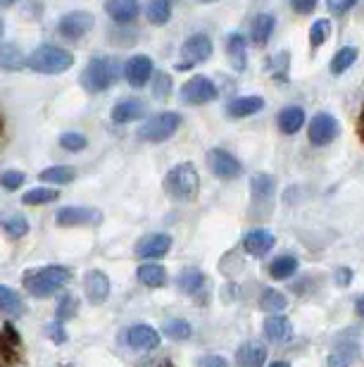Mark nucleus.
I'll return each instance as SVG.
<instances>
[{
	"mask_svg": "<svg viewBox=\"0 0 364 367\" xmlns=\"http://www.w3.org/2000/svg\"><path fill=\"white\" fill-rule=\"evenodd\" d=\"M70 277H72L70 267H63V265H48V267H36V270L24 272L22 282H24V289L29 291L31 296L48 298V296L58 294V291L70 282Z\"/></svg>",
	"mask_w": 364,
	"mask_h": 367,
	"instance_id": "1",
	"label": "nucleus"
},
{
	"mask_svg": "<svg viewBox=\"0 0 364 367\" xmlns=\"http://www.w3.org/2000/svg\"><path fill=\"white\" fill-rule=\"evenodd\" d=\"M74 65V55L60 46L43 43L26 58V67L38 74H63Z\"/></svg>",
	"mask_w": 364,
	"mask_h": 367,
	"instance_id": "2",
	"label": "nucleus"
},
{
	"mask_svg": "<svg viewBox=\"0 0 364 367\" xmlns=\"http://www.w3.org/2000/svg\"><path fill=\"white\" fill-rule=\"evenodd\" d=\"M119 65L112 58H93L86 65V70L81 72L79 81L88 93H102L114 86V81L119 79Z\"/></svg>",
	"mask_w": 364,
	"mask_h": 367,
	"instance_id": "3",
	"label": "nucleus"
},
{
	"mask_svg": "<svg viewBox=\"0 0 364 367\" xmlns=\"http://www.w3.org/2000/svg\"><path fill=\"white\" fill-rule=\"evenodd\" d=\"M198 186H200V176L191 162L171 167L164 176V191L176 201H191L198 193Z\"/></svg>",
	"mask_w": 364,
	"mask_h": 367,
	"instance_id": "4",
	"label": "nucleus"
},
{
	"mask_svg": "<svg viewBox=\"0 0 364 367\" xmlns=\"http://www.w3.org/2000/svg\"><path fill=\"white\" fill-rule=\"evenodd\" d=\"M181 122L183 117L178 112H171V110L157 112L155 117H150L146 124L139 129V139L148 141V144H162V141L171 139V136L178 132Z\"/></svg>",
	"mask_w": 364,
	"mask_h": 367,
	"instance_id": "5",
	"label": "nucleus"
},
{
	"mask_svg": "<svg viewBox=\"0 0 364 367\" xmlns=\"http://www.w3.org/2000/svg\"><path fill=\"white\" fill-rule=\"evenodd\" d=\"M212 50H215V46H212V38L208 33L198 31L193 36H188L183 41L181 46V63H176V70L178 72H186L191 67L196 65H203L205 60L212 58Z\"/></svg>",
	"mask_w": 364,
	"mask_h": 367,
	"instance_id": "6",
	"label": "nucleus"
},
{
	"mask_svg": "<svg viewBox=\"0 0 364 367\" xmlns=\"http://www.w3.org/2000/svg\"><path fill=\"white\" fill-rule=\"evenodd\" d=\"M217 98H219L217 86L212 84V79L203 77V74H196V77H191L186 84L181 86V100L188 105H205Z\"/></svg>",
	"mask_w": 364,
	"mask_h": 367,
	"instance_id": "7",
	"label": "nucleus"
},
{
	"mask_svg": "<svg viewBox=\"0 0 364 367\" xmlns=\"http://www.w3.org/2000/svg\"><path fill=\"white\" fill-rule=\"evenodd\" d=\"M93 26H95V17L91 15V12L72 10V12H67V15L60 17L58 31H60V36H65L70 41H79V38H84Z\"/></svg>",
	"mask_w": 364,
	"mask_h": 367,
	"instance_id": "8",
	"label": "nucleus"
},
{
	"mask_svg": "<svg viewBox=\"0 0 364 367\" xmlns=\"http://www.w3.org/2000/svg\"><path fill=\"white\" fill-rule=\"evenodd\" d=\"M341 134V127H338V119L333 117V115L328 112H319L312 117V124L307 129V139H310L312 146H328L331 141L338 139Z\"/></svg>",
	"mask_w": 364,
	"mask_h": 367,
	"instance_id": "9",
	"label": "nucleus"
},
{
	"mask_svg": "<svg viewBox=\"0 0 364 367\" xmlns=\"http://www.w3.org/2000/svg\"><path fill=\"white\" fill-rule=\"evenodd\" d=\"M208 167L212 174L224 181H231L243 174V165L238 162V158L231 155L229 151H224V148H212V151H208Z\"/></svg>",
	"mask_w": 364,
	"mask_h": 367,
	"instance_id": "10",
	"label": "nucleus"
},
{
	"mask_svg": "<svg viewBox=\"0 0 364 367\" xmlns=\"http://www.w3.org/2000/svg\"><path fill=\"white\" fill-rule=\"evenodd\" d=\"M102 215L95 208H84V206H70L60 208L55 215V222L60 227H84V224H98Z\"/></svg>",
	"mask_w": 364,
	"mask_h": 367,
	"instance_id": "11",
	"label": "nucleus"
},
{
	"mask_svg": "<svg viewBox=\"0 0 364 367\" xmlns=\"http://www.w3.org/2000/svg\"><path fill=\"white\" fill-rule=\"evenodd\" d=\"M362 358V346L353 339H338L328 353V367H353Z\"/></svg>",
	"mask_w": 364,
	"mask_h": 367,
	"instance_id": "12",
	"label": "nucleus"
},
{
	"mask_svg": "<svg viewBox=\"0 0 364 367\" xmlns=\"http://www.w3.org/2000/svg\"><path fill=\"white\" fill-rule=\"evenodd\" d=\"M153 60H150L148 55H134L127 60L124 65V79L129 86L134 88H143L150 81V77H153Z\"/></svg>",
	"mask_w": 364,
	"mask_h": 367,
	"instance_id": "13",
	"label": "nucleus"
},
{
	"mask_svg": "<svg viewBox=\"0 0 364 367\" xmlns=\"http://www.w3.org/2000/svg\"><path fill=\"white\" fill-rule=\"evenodd\" d=\"M274 191H277V181L269 174H255L250 179V193H252V203L255 206L264 208V215L272 210V201H274Z\"/></svg>",
	"mask_w": 364,
	"mask_h": 367,
	"instance_id": "14",
	"label": "nucleus"
},
{
	"mask_svg": "<svg viewBox=\"0 0 364 367\" xmlns=\"http://www.w3.org/2000/svg\"><path fill=\"white\" fill-rule=\"evenodd\" d=\"M169 248H171L169 234H148L139 239V243L134 246L139 257H162L169 253Z\"/></svg>",
	"mask_w": 364,
	"mask_h": 367,
	"instance_id": "15",
	"label": "nucleus"
},
{
	"mask_svg": "<svg viewBox=\"0 0 364 367\" xmlns=\"http://www.w3.org/2000/svg\"><path fill=\"white\" fill-rule=\"evenodd\" d=\"M84 291H86V298L91 305H100L107 301L109 296V280L105 272L100 270H91L86 275V282H84Z\"/></svg>",
	"mask_w": 364,
	"mask_h": 367,
	"instance_id": "16",
	"label": "nucleus"
},
{
	"mask_svg": "<svg viewBox=\"0 0 364 367\" xmlns=\"http://www.w3.org/2000/svg\"><path fill=\"white\" fill-rule=\"evenodd\" d=\"M127 344L136 351H153L160 346V334L148 324H134L127 329Z\"/></svg>",
	"mask_w": 364,
	"mask_h": 367,
	"instance_id": "17",
	"label": "nucleus"
},
{
	"mask_svg": "<svg viewBox=\"0 0 364 367\" xmlns=\"http://www.w3.org/2000/svg\"><path fill=\"white\" fill-rule=\"evenodd\" d=\"M264 334L274 344H288L293 339V324L286 315L272 312V317L264 319Z\"/></svg>",
	"mask_w": 364,
	"mask_h": 367,
	"instance_id": "18",
	"label": "nucleus"
},
{
	"mask_svg": "<svg viewBox=\"0 0 364 367\" xmlns=\"http://www.w3.org/2000/svg\"><path fill=\"white\" fill-rule=\"evenodd\" d=\"M114 124H129V122H139L141 117H146V105L136 98H127V100H119L112 112H109Z\"/></svg>",
	"mask_w": 364,
	"mask_h": 367,
	"instance_id": "19",
	"label": "nucleus"
},
{
	"mask_svg": "<svg viewBox=\"0 0 364 367\" xmlns=\"http://www.w3.org/2000/svg\"><path fill=\"white\" fill-rule=\"evenodd\" d=\"M105 12L117 24H132L141 15V5L139 0H107Z\"/></svg>",
	"mask_w": 364,
	"mask_h": 367,
	"instance_id": "20",
	"label": "nucleus"
},
{
	"mask_svg": "<svg viewBox=\"0 0 364 367\" xmlns=\"http://www.w3.org/2000/svg\"><path fill=\"white\" fill-rule=\"evenodd\" d=\"M243 248H245V253H250L255 257H262L274 248V234L267 232V229H252V232L245 234Z\"/></svg>",
	"mask_w": 364,
	"mask_h": 367,
	"instance_id": "21",
	"label": "nucleus"
},
{
	"mask_svg": "<svg viewBox=\"0 0 364 367\" xmlns=\"http://www.w3.org/2000/svg\"><path fill=\"white\" fill-rule=\"evenodd\" d=\"M262 107H264L262 96H243V98H233L231 103L226 105V115H229L231 119H243L259 112Z\"/></svg>",
	"mask_w": 364,
	"mask_h": 367,
	"instance_id": "22",
	"label": "nucleus"
},
{
	"mask_svg": "<svg viewBox=\"0 0 364 367\" xmlns=\"http://www.w3.org/2000/svg\"><path fill=\"white\" fill-rule=\"evenodd\" d=\"M267 360V349L259 341L243 344L236 353V365L238 367H262Z\"/></svg>",
	"mask_w": 364,
	"mask_h": 367,
	"instance_id": "23",
	"label": "nucleus"
},
{
	"mask_svg": "<svg viewBox=\"0 0 364 367\" xmlns=\"http://www.w3.org/2000/svg\"><path fill=\"white\" fill-rule=\"evenodd\" d=\"M305 127V110L300 105H288L279 112V129L281 134L293 136Z\"/></svg>",
	"mask_w": 364,
	"mask_h": 367,
	"instance_id": "24",
	"label": "nucleus"
},
{
	"mask_svg": "<svg viewBox=\"0 0 364 367\" xmlns=\"http://www.w3.org/2000/svg\"><path fill=\"white\" fill-rule=\"evenodd\" d=\"M226 55H229L233 70L236 72H245V65H248V50H245V38L243 33H231L226 38Z\"/></svg>",
	"mask_w": 364,
	"mask_h": 367,
	"instance_id": "25",
	"label": "nucleus"
},
{
	"mask_svg": "<svg viewBox=\"0 0 364 367\" xmlns=\"http://www.w3.org/2000/svg\"><path fill=\"white\" fill-rule=\"evenodd\" d=\"M274 26H277V19H274V15H269V12H259V15L252 19V43L255 46H267L274 33Z\"/></svg>",
	"mask_w": 364,
	"mask_h": 367,
	"instance_id": "26",
	"label": "nucleus"
},
{
	"mask_svg": "<svg viewBox=\"0 0 364 367\" xmlns=\"http://www.w3.org/2000/svg\"><path fill=\"white\" fill-rule=\"evenodd\" d=\"M0 229L10 236V239H22L29 234V220L19 213H5L0 215Z\"/></svg>",
	"mask_w": 364,
	"mask_h": 367,
	"instance_id": "27",
	"label": "nucleus"
},
{
	"mask_svg": "<svg viewBox=\"0 0 364 367\" xmlns=\"http://www.w3.org/2000/svg\"><path fill=\"white\" fill-rule=\"evenodd\" d=\"M26 65V58L15 43H0V70L19 72Z\"/></svg>",
	"mask_w": 364,
	"mask_h": 367,
	"instance_id": "28",
	"label": "nucleus"
},
{
	"mask_svg": "<svg viewBox=\"0 0 364 367\" xmlns=\"http://www.w3.org/2000/svg\"><path fill=\"white\" fill-rule=\"evenodd\" d=\"M136 277H139L141 284H146L150 289H157V287H164L167 284V270L162 267V265H141L139 270H136Z\"/></svg>",
	"mask_w": 364,
	"mask_h": 367,
	"instance_id": "29",
	"label": "nucleus"
},
{
	"mask_svg": "<svg viewBox=\"0 0 364 367\" xmlns=\"http://www.w3.org/2000/svg\"><path fill=\"white\" fill-rule=\"evenodd\" d=\"M176 287L181 289L183 294H188V296H198V291H203V289H205V275H203L200 270L188 267V270H183L181 275H178Z\"/></svg>",
	"mask_w": 364,
	"mask_h": 367,
	"instance_id": "30",
	"label": "nucleus"
},
{
	"mask_svg": "<svg viewBox=\"0 0 364 367\" xmlns=\"http://www.w3.org/2000/svg\"><path fill=\"white\" fill-rule=\"evenodd\" d=\"M146 17L150 24L164 26L171 19V0H148Z\"/></svg>",
	"mask_w": 364,
	"mask_h": 367,
	"instance_id": "31",
	"label": "nucleus"
},
{
	"mask_svg": "<svg viewBox=\"0 0 364 367\" xmlns=\"http://www.w3.org/2000/svg\"><path fill=\"white\" fill-rule=\"evenodd\" d=\"M38 179L46 181V184H58V186H63V184H72L74 179H77V172H74L72 167L55 165V167L43 169V172H38Z\"/></svg>",
	"mask_w": 364,
	"mask_h": 367,
	"instance_id": "32",
	"label": "nucleus"
},
{
	"mask_svg": "<svg viewBox=\"0 0 364 367\" xmlns=\"http://www.w3.org/2000/svg\"><path fill=\"white\" fill-rule=\"evenodd\" d=\"M300 267V262H298V257H293V255H281L277 257L272 265H269V275L274 277V280H288V277H293L295 272H298Z\"/></svg>",
	"mask_w": 364,
	"mask_h": 367,
	"instance_id": "33",
	"label": "nucleus"
},
{
	"mask_svg": "<svg viewBox=\"0 0 364 367\" xmlns=\"http://www.w3.org/2000/svg\"><path fill=\"white\" fill-rule=\"evenodd\" d=\"M357 55H360V53H357L355 46H346V48H341V50L331 58V65H328V67H331V74H336V77H338V74H343L346 70H350V67L355 65Z\"/></svg>",
	"mask_w": 364,
	"mask_h": 367,
	"instance_id": "34",
	"label": "nucleus"
},
{
	"mask_svg": "<svg viewBox=\"0 0 364 367\" xmlns=\"http://www.w3.org/2000/svg\"><path fill=\"white\" fill-rule=\"evenodd\" d=\"M0 310L8 312V315H12V317H17L24 312V303L15 289L0 287Z\"/></svg>",
	"mask_w": 364,
	"mask_h": 367,
	"instance_id": "35",
	"label": "nucleus"
},
{
	"mask_svg": "<svg viewBox=\"0 0 364 367\" xmlns=\"http://www.w3.org/2000/svg\"><path fill=\"white\" fill-rule=\"evenodd\" d=\"M288 305V298L281 294V291H274V289H264L262 291V298H259V308L264 312H281Z\"/></svg>",
	"mask_w": 364,
	"mask_h": 367,
	"instance_id": "36",
	"label": "nucleus"
},
{
	"mask_svg": "<svg viewBox=\"0 0 364 367\" xmlns=\"http://www.w3.org/2000/svg\"><path fill=\"white\" fill-rule=\"evenodd\" d=\"M58 198H60V193L55 191V188L38 186V188H31V191H26L22 203H26V206H46V203H53V201H58Z\"/></svg>",
	"mask_w": 364,
	"mask_h": 367,
	"instance_id": "37",
	"label": "nucleus"
},
{
	"mask_svg": "<svg viewBox=\"0 0 364 367\" xmlns=\"http://www.w3.org/2000/svg\"><path fill=\"white\" fill-rule=\"evenodd\" d=\"M191 334H193V329H191L186 319H169V322H164V336L174 339V341H188Z\"/></svg>",
	"mask_w": 364,
	"mask_h": 367,
	"instance_id": "38",
	"label": "nucleus"
},
{
	"mask_svg": "<svg viewBox=\"0 0 364 367\" xmlns=\"http://www.w3.org/2000/svg\"><path fill=\"white\" fill-rule=\"evenodd\" d=\"M328 36H331V22L328 19H317L310 29V46L312 48H319V46L326 43Z\"/></svg>",
	"mask_w": 364,
	"mask_h": 367,
	"instance_id": "39",
	"label": "nucleus"
},
{
	"mask_svg": "<svg viewBox=\"0 0 364 367\" xmlns=\"http://www.w3.org/2000/svg\"><path fill=\"white\" fill-rule=\"evenodd\" d=\"M77 310H79L77 296L65 294L63 298H60V303H58V322H67V319L77 317Z\"/></svg>",
	"mask_w": 364,
	"mask_h": 367,
	"instance_id": "40",
	"label": "nucleus"
},
{
	"mask_svg": "<svg viewBox=\"0 0 364 367\" xmlns=\"http://www.w3.org/2000/svg\"><path fill=\"white\" fill-rule=\"evenodd\" d=\"M60 146H63L65 151H70V153H79V151H84V148L88 146V139H86L84 134L65 132L63 136H60Z\"/></svg>",
	"mask_w": 364,
	"mask_h": 367,
	"instance_id": "41",
	"label": "nucleus"
},
{
	"mask_svg": "<svg viewBox=\"0 0 364 367\" xmlns=\"http://www.w3.org/2000/svg\"><path fill=\"white\" fill-rule=\"evenodd\" d=\"M288 63H291V55H288V50H281L279 55L272 58V77L277 81H286L288 79Z\"/></svg>",
	"mask_w": 364,
	"mask_h": 367,
	"instance_id": "42",
	"label": "nucleus"
},
{
	"mask_svg": "<svg viewBox=\"0 0 364 367\" xmlns=\"http://www.w3.org/2000/svg\"><path fill=\"white\" fill-rule=\"evenodd\" d=\"M22 184H24V172H19V169H8V172L0 174V186L5 191H17Z\"/></svg>",
	"mask_w": 364,
	"mask_h": 367,
	"instance_id": "43",
	"label": "nucleus"
},
{
	"mask_svg": "<svg viewBox=\"0 0 364 367\" xmlns=\"http://www.w3.org/2000/svg\"><path fill=\"white\" fill-rule=\"evenodd\" d=\"M155 98H160V100H164L171 93V79L167 77V74H162L160 72V77L155 79Z\"/></svg>",
	"mask_w": 364,
	"mask_h": 367,
	"instance_id": "44",
	"label": "nucleus"
},
{
	"mask_svg": "<svg viewBox=\"0 0 364 367\" xmlns=\"http://www.w3.org/2000/svg\"><path fill=\"white\" fill-rule=\"evenodd\" d=\"M46 331H48V336H50V341L53 344H65L67 341V331H65V327H63V322H50L46 327Z\"/></svg>",
	"mask_w": 364,
	"mask_h": 367,
	"instance_id": "45",
	"label": "nucleus"
},
{
	"mask_svg": "<svg viewBox=\"0 0 364 367\" xmlns=\"http://www.w3.org/2000/svg\"><path fill=\"white\" fill-rule=\"evenodd\" d=\"M328 10L333 12V15H346L357 5V0H326Z\"/></svg>",
	"mask_w": 364,
	"mask_h": 367,
	"instance_id": "46",
	"label": "nucleus"
},
{
	"mask_svg": "<svg viewBox=\"0 0 364 367\" xmlns=\"http://www.w3.org/2000/svg\"><path fill=\"white\" fill-rule=\"evenodd\" d=\"M319 0H291L293 10L298 12V15H310V12L317 8Z\"/></svg>",
	"mask_w": 364,
	"mask_h": 367,
	"instance_id": "47",
	"label": "nucleus"
},
{
	"mask_svg": "<svg viewBox=\"0 0 364 367\" xmlns=\"http://www.w3.org/2000/svg\"><path fill=\"white\" fill-rule=\"evenodd\" d=\"M198 367H229V363L222 356H203L198 360Z\"/></svg>",
	"mask_w": 364,
	"mask_h": 367,
	"instance_id": "48",
	"label": "nucleus"
},
{
	"mask_svg": "<svg viewBox=\"0 0 364 367\" xmlns=\"http://www.w3.org/2000/svg\"><path fill=\"white\" fill-rule=\"evenodd\" d=\"M350 282H353V270L348 267L336 270V284H338V287H348Z\"/></svg>",
	"mask_w": 364,
	"mask_h": 367,
	"instance_id": "49",
	"label": "nucleus"
},
{
	"mask_svg": "<svg viewBox=\"0 0 364 367\" xmlns=\"http://www.w3.org/2000/svg\"><path fill=\"white\" fill-rule=\"evenodd\" d=\"M357 134H360V139L364 141V103H362V112H360V119H357Z\"/></svg>",
	"mask_w": 364,
	"mask_h": 367,
	"instance_id": "50",
	"label": "nucleus"
},
{
	"mask_svg": "<svg viewBox=\"0 0 364 367\" xmlns=\"http://www.w3.org/2000/svg\"><path fill=\"white\" fill-rule=\"evenodd\" d=\"M355 310H357V315L364 317V296L357 298V303H355Z\"/></svg>",
	"mask_w": 364,
	"mask_h": 367,
	"instance_id": "51",
	"label": "nucleus"
},
{
	"mask_svg": "<svg viewBox=\"0 0 364 367\" xmlns=\"http://www.w3.org/2000/svg\"><path fill=\"white\" fill-rule=\"evenodd\" d=\"M269 367H291V365H288V363H284V360H274V363H272Z\"/></svg>",
	"mask_w": 364,
	"mask_h": 367,
	"instance_id": "52",
	"label": "nucleus"
},
{
	"mask_svg": "<svg viewBox=\"0 0 364 367\" xmlns=\"http://www.w3.org/2000/svg\"><path fill=\"white\" fill-rule=\"evenodd\" d=\"M17 0H0V5H15Z\"/></svg>",
	"mask_w": 364,
	"mask_h": 367,
	"instance_id": "53",
	"label": "nucleus"
},
{
	"mask_svg": "<svg viewBox=\"0 0 364 367\" xmlns=\"http://www.w3.org/2000/svg\"><path fill=\"white\" fill-rule=\"evenodd\" d=\"M198 3H217V0H198Z\"/></svg>",
	"mask_w": 364,
	"mask_h": 367,
	"instance_id": "54",
	"label": "nucleus"
},
{
	"mask_svg": "<svg viewBox=\"0 0 364 367\" xmlns=\"http://www.w3.org/2000/svg\"><path fill=\"white\" fill-rule=\"evenodd\" d=\"M3 29H5V26H3V19H0V36H3Z\"/></svg>",
	"mask_w": 364,
	"mask_h": 367,
	"instance_id": "55",
	"label": "nucleus"
},
{
	"mask_svg": "<svg viewBox=\"0 0 364 367\" xmlns=\"http://www.w3.org/2000/svg\"><path fill=\"white\" fill-rule=\"evenodd\" d=\"M162 367H174V365H171V363H164Z\"/></svg>",
	"mask_w": 364,
	"mask_h": 367,
	"instance_id": "56",
	"label": "nucleus"
}]
</instances>
